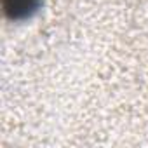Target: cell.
Instances as JSON below:
<instances>
[{
  "label": "cell",
  "instance_id": "cell-1",
  "mask_svg": "<svg viewBox=\"0 0 148 148\" xmlns=\"http://www.w3.org/2000/svg\"><path fill=\"white\" fill-rule=\"evenodd\" d=\"M42 4V0H2L4 12L12 21H21L33 16Z\"/></svg>",
  "mask_w": 148,
  "mask_h": 148
}]
</instances>
